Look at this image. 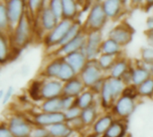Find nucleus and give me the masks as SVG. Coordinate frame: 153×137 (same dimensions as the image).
<instances>
[{
  "label": "nucleus",
  "mask_w": 153,
  "mask_h": 137,
  "mask_svg": "<svg viewBox=\"0 0 153 137\" xmlns=\"http://www.w3.org/2000/svg\"><path fill=\"white\" fill-rule=\"evenodd\" d=\"M28 14H29V11L27 9L13 32L12 41L13 44L14 45V47L18 49H21L25 45H27L31 38L32 29H31L30 16Z\"/></svg>",
  "instance_id": "1"
},
{
  "label": "nucleus",
  "mask_w": 153,
  "mask_h": 137,
  "mask_svg": "<svg viewBox=\"0 0 153 137\" xmlns=\"http://www.w3.org/2000/svg\"><path fill=\"white\" fill-rule=\"evenodd\" d=\"M80 78L86 87L92 88L103 80V70L100 67L98 60L88 61L84 69L80 73Z\"/></svg>",
  "instance_id": "2"
},
{
  "label": "nucleus",
  "mask_w": 153,
  "mask_h": 137,
  "mask_svg": "<svg viewBox=\"0 0 153 137\" xmlns=\"http://www.w3.org/2000/svg\"><path fill=\"white\" fill-rule=\"evenodd\" d=\"M108 19V18L107 17L104 12L102 3H99V2L94 3L89 12L86 20L85 27L88 32L101 30L103 27L106 25Z\"/></svg>",
  "instance_id": "3"
},
{
  "label": "nucleus",
  "mask_w": 153,
  "mask_h": 137,
  "mask_svg": "<svg viewBox=\"0 0 153 137\" xmlns=\"http://www.w3.org/2000/svg\"><path fill=\"white\" fill-rule=\"evenodd\" d=\"M103 41L101 30L90 31L87 33V42L82 51L88 61L96 60V58H99L101 54V45Z\"/></svg>",
  "instance_id": "4"
},
{
  "label": "nucleus",
  "mask_w": 153,
  "mask_h": 137,
  "mask_svg": "<svg viewBox=\"0 0 153 137\" xmlns=\"http://www.w3.org/2000/svg\"><path fill=\"white\" fill-rule=\"evenodd\" d=\"M75 21L63 19L58 22L56 27L50 32L48 33V35L45 37V44L47 46H54V45H59L61 41L64 39L71 27L73 26L74 22Z\"/></svg>",
  "instance_id": "5"
},
{
  "label": "nucleus",
  "mask_w": 153,
  "mask_h": 137,
  "mask_svg": "<svg viewBox=\"0 0 153 137\" xmlns=\"http://www.w3.org/2000/svg\"><path fill=\"white\" fill-rule=\"evenodd\" d=\"M13 137H30L32 127L29 121L22 116H13L7 125Z\"/></svg>",
  "instance_id": "6"
},
{
  "label": "nucleus",
  "mask_w": 153,
  "mask_h": 137,
  "mask_svg": "<svg viewBox=\"0 0 153 137\" xmlns=\"http://www.w3.org/2000/svg\"><path fill=\"white\" fill-rule=\"evenodd\" d=\"M112 109L113 115H116L119 119H126L134 112L136 109L135 101L130 97L122 95L117 99Z\"/></svg>",
  "instance_id": "7"
},
{
  "label": "nucleus",
  "mask_w": 153,
  "mask_h": 137,
  "mask_svg": "<svg viewBox=\"0 0 153 137\" xmlns=\"http://www.w3.org/2000/svg\"><path fill=\"white\" fill-rule=\"evenodd\" d=\"M134 29L128 24L120 23L109 31L108 37L115 40L121 46H125L132 41Z\"/></svg>",
  "instance_id": "8"
},
{
  "label": "nucleus",
  "mask_w": 153,
  "mask_h": 137,
  "mask_svg": "<svg viewBox=\"0 0 153 137\" xmlns=\"http://www.w3.org/2000/svg\"><path fill=\"white\" fill-rule=\"evenodd\" d=\"M10 26L15 28L25 12V3L21 0H10L5 3Z\"/></svg>",
  "instance_id": "9"
},
{
  "label": "nucleus",
  "mask_w": 153,
  "mask_h": 137,
  "mask_svg": "<svg viewBox=\"0 0 153 137\" xmlns=\"http://www.w3.org/2000/svg\"><path fill=\"white\" fill-rule=\"evenodd\" d=\"M33 122L36 125V127H49L56 124L64 123L66 121L64 112H56V113L40 112L33 116Z\"/></svg>",
  "instance_id": "10"
},
{
  "label": "nucleus",
  "mask_w": 153,
  "mask_h": 137,
  "mask_svg": "<svg viewBox=\"0 0 153 137\" xmlns=\"http://www.w3.org/2000/svg\"><path fill=\"white\" fill-rule=\"evenodd\" d=\"M86 42H87V34L82 32L72 41H70L66 45L59 47L56 51L57 54L65 57L70 53H75L78 51H82L85 47Z\"/></svg>",
  "instance_id": "11"
},
{
  "label": "nucleus",
  "mask_w": 153,
  "mask_h": 137,
  "mask_svg": "<svg viewBox=\"0 0 153 137\" xmlns=\"http://www.w3.org/2000/svg\"><path fill=\"white\" fill-rule=\"evenodd\" d=\"M64 84L60 80H48L44 82L41 90L42 99L49 100L53 98L61 97L63 95Z\"/></svg>",
  "instance_id": "12"
},
{
  "label": "nucleus",
  "mask_w": 153,
  "mask_h": 137,
  "mask_svg": "<svg viewBox=\"0 0 153 137\" xmlns=\"http://www.w3.org/2000/svg\"><path fill=\"white\" fill-rule=\"evenodd\" d=\"M64 61L69 64L74 70L77 73H81L82 70L84 69L88 59L85 55V53H83V51H78L73 53H70L65 57H63Z\"/></svg>",
  "instance_id": "13"
},
{
  "label": "nucleus",
  "mask_w": 153,
  "mask_h": 137,
  "mask_svg": "<svg viewBox=\"0 0 153 137\" xmlns=\"http://www.w3.org/2000/svg\"><path fill=\"white\" fill-rule=\"evenodd\" d=\"M39 19H40L41 28L48 32L52 31L59 22V21L56 19V17L55 16V14L53 13V12L51 11L48 5L46 7H42L40 11Z\"/></svg>",
  "instance_id": "14"
},
{
  "label": "nucleus",
  "mask_w": 153,
  "mask_h": 137,
  "mask_svg": "<svg viewBox=\"0 0 153 137\" xmlns=\"http://www.w3.org/2000/svg\"><path fill=\"white\" fill-rule=\"evenodd\" d=\"M85 87L86 86H84L81 78H74V79L64 84L63 95L77 98L85 91Z\"/></svg>",
  "instance_id": "15"
},
{
  "label": "nucleus",
  "mask_w": 153,
  "mask_h": 137,
  "mask_svg": "<svg viewBox=\"0 0 153 137\" xmlns=\"http://www.w3.org/2000/svg\"><path fill=\"white\" fill-rule=\"evenodd\" d=\"M100 100H101V105L105 109H109L111 107L113 108L116 102L117 101L114 95V93L111 89L108 78L104 80L102 89L100 91Z\"/></svg>",
  "instance_id": "16"
},
{
  "label": "nucleus",
  "mask_w": 153,
  "mask_h": 137,
  "mask_svg": "<svg viewBox=\"0 0 153 137\" xmlns=\"http://www.w3.org/2000/svg\"><path fill=\"white\" fill-rule=\"evenodd\" d=\"M115 121L113 114H106L99 118L93 124V133L96 136H104Z\"/></svg>",
  "instance_id": "17"
},
{
  "label": "nucleus",
  "mask_w": 153,
  "mask_h": 137,
  "mask_svg": "<svg viewBox=\"0 0 153 137\" xmlns=\"http://www.w3.org/2000/svg\"><path fill=\"white\" fill-rule=\"evenodd\" d=\"M127 132L126 119H115L103 137H125Z\"/></svg>",
  "instance_id": "18"
},
{
  "label": "nucleus",
  "mask_w": 153,
  "mask_h": 137,
  "mask_svg": "<svg viewBox=\"0 0 153 137\" xmlns=\"http://www.w3.org/2000/svg\"><path fill=\"white\" fill-rule=\"evenodd\" d=\"M104 12L108 18L115 19L121 13L123 10L122 1L119 0H106L102 2Z\"/></svg>",
  "instance_id": "19"
},
{
  "label": "nucleus",
  "mask_w": 153,
  "mask_h": 137,
  "mask_svg": "<svg viewBox=\"0 0 153 137\" xmlns=\"http://www.w3.org/2000/svg\"><path fill=\"white\" fill-rule=\"evenodd\" d=\"M51 137H70L73 134V127L66 122L56 124L48 127Z\"/></svg>",
  "instance_id": "20"
},
{
  "label": "nucleus",
  "mask_w": 153,
  "mask_h": 137,
  "mask_svg": "<svg viewBox=\"0 0 153 137\" xmlns=\"http://www.w3.org/2000/svg\"><path fill=\"white\" fill-rule=\"evenodd\" d=\"M63 62H64L63 57L54 59L46 66V68L43 71V75L49 78H57Z\"/></svg>",
  "instance_id": "21"
},
{
  "label": "nucleus",
  "mask_w": 153,
  "mask_h": 137,
  "mask_svg": "<svg viewBox=\"0 0 153 137\" xmlns=\"http://www.w3.org/2000/svg\"><path fill=\"white\" fill-rule=\"evenodd\" d=\"M130 67L127 60H126L125 58L117 59V61L110 70V78L121 79L122 77L128 71Z\"/></svg>",
  "instance_id": "22"
},
{
  "label": "nucleus",
  "mask_w": 153,
  "mask_h": 137,
  "mask_svg": "<svg viewBox=\"0 0 153 137\" xmlns=\"http://www.w3.org/2000/svg\"><path fill=\"white\" fill-rule=\"evenodd\" d=\"M152 77L150 68L136 67L133 69V85L140 86L143 82Z\"/></svg>",
  "instance_id": "23"
},
{
  "label": "nucleus",
  "mask_w": 153,
  "mask_h": 137,
  "mask_svg": "<svg viewBox=\"0 0 153 137\" xmlns=\"http://www.w3.org/2000/svg\"><path fill=\"white\" fill-rule=\"evenodd\" d=\"M94 103V92L90 90H85L80 96L76 98L75 106L79 107L82 111L86 110L93 106Z\"/></svg>",
  "instance_id": "24"
},
{
  "label": "nucleus",
  "mask_w": 153,
  "mask_h": 137,
  "mask_svg": "<svg viewBox=\"0 0 153 137\" xmlns=\"http://www.w3.org/2000/svg\"><path fill=\"white\" fill-rule=\"evenodd\" d=\"M78 13V4L74 0H63V18L74 21Z\"/></svg>",
  "instance_id": "25"
},
{
  "label": "nucleus",
  "mask_w": 153,
  "mask_h": 137,
  "mask_svg": "<svg viewBox=\"0 0 153 137\" xmlns=\"http://www.w3.org/2000/svg\"><path fill=\"white\" fill-rule=\"evenodd\" d=\"M121 45L111 38H107L101 45V53L118 56L121 53Z\"/></svg>",
  "instance_id": "26"
},
{
  "label": "nucleus",
  "mask_w": 153,
  "mask_h": 137,
  "mask_svg": "<svg viewBox=\"0 0 153 137\" xmlns=\"http://www.w3.org/2000/svg\"><path fill=\"white\" fill-rule=\"evenodd\" d=\"M41 110L42 112H47V113L63 112L61 97L46 100L41 105Z\"/></svg>",
  "instance_id": "27"
},
{
  "label": "nucleus",
  "mask_w": 153,
  "mask_h": 137,
  "mask_svg": "<svg viewBox=\"0 0 153 137\" xmlns=\"http://www.w3.org/2000/svg\"><path fill=\"white\" fill-rule=\"evenodd\" d=\"M75 76H76V72L74 70V69L64 61L57 79L62 81L63 83H66V82L74 79V78H76Z\"/></svg>",
  "instance_id": "28"
},
{
  "label": "nucleus",
  "mask_w": 153,
  "mask_h": 137,
  "mask_svg": "<svg viewBox=\"0 0 153 137\" xmlns=\"http://www.w3.org/2000/svg\"><path fill=\"white\" fill-rule=\"evenodd\" d=\"M96 118H97V111H96V109L94 106L82 111L81 119H82L84 127H89L91 125L93 126V124L97 120Z\"/></svg>",
  "instance_id": "29"
},
{
  "label": "nucleus",
  "mask_w": 153,
  "mask_h": 137,
  "mask_svg": "<svg viewBox=\"0 0 153 137\" xmlns=\"http://www.w3.org/2000/svg\"><path fill=\"white\" fill-rule=\"evenodd\" d=\"M100 67L102 69V70H109L112 69L116 62L117 61V56L115 55H109V54H104L101 53L99 58L97 59Z\"/></svg>",
  "instance_id": "30"
},
{
  "label": "nucleus",
  "mask_w": 153,
  "mask_h": 137,
  "mask_svg": "<svg viewBox=\"0 0 153 137\" xmlns=\"http://www.w3.org/2000/svg\"><path fill=\"white\" fill-rule=\"evenodd\" d=\"M10 49H9V44L8 39L5 34L1 33L0 36V62L1 63H4L8 61L10 55H11Z\"/></svg>",
  "instance_id": "31"
},
{
  "label": "nucleus",
  "mask_w": 153,
  "mask_h": 137,
  "mask_svg": "<svg viewBox=\"0 0 153 137\" xmlns=\"http://www.w3.org/2000/svg\"><path fill=\"white\" fill-rule=\"evenodd\" d=\"M82 26L80 24V22L78 21H74L73 26L71 27V29H69V31L67 32V34L65 35V37H64V39L61 41V43L59 44V47L66 45L67 43H69L70 41H72L74 38H75L78 35H80L82 33Z\"/></svg>",
  "instance_id": "32"
},
{
  "label": "nucleus",
  "mask_w": 153,
  "mask_h": 137,
  "mask_svg": "<svg viewBox=\"0 0 153 137\" xmlns=\"http://www.w3.org/2000/svg\"><path fill=\"white\" fill-rule=\"evenodd\" d=\"M44 82H40L38 80H34L29 87V95L30 97L34 100V101H39L42 99L41 95V90H42V86Z\"/></svg>",
  "instance_id": "33"
},
{
  "label": "nucleus",
  "mask_w": 153,
  "mask_h": 137,
  "mask_svg": "<svg viewBox=\"0 0 153 137\" xmlns=\"http://www.w3.org/2000/svg\"><path fill=\"white\" fill-rule=\"evenodd\" d=\"M108 83H109L111 89L114 93V95H115L116 99L117 100L118 98H120L122 96V94L126 87V85L121 79H118V78H112L109 77L108 78Z\"/></svg>",
  "instance_id": "34"
},
{
  "label": "nucleus",
  "mask_w": 153,
  "mask_h": 137,
  "mask_svg": "<svg viewBox=\"0 0 153 137\" xmlns=\"http://www.w3.org/2000/svg\"><path fill=\"white\" fill-rule=\"evenodd\" d=\"M138 90L140 96L152 98L153 96V77H151L140 86H138Z\"/></svg>",
  "instance_id": "35"
},
{
  "label": "nucleus",
  "mask_w": 153,
  "mask_h": 137,
  "mask_svg": "<svg viewBox=\"0 0 153 137\" xmlns=\"http://www.w3.org/2000/svg\"><path fill=\"white\" fill-rule=\"evenodd\" d=\"M10 21L7 14V10L4 3H1L0 4V29L1 33L4 34V31L10 28Z\"/></svg>",
  "instance_id": "36"
},
{
  "label": "nucleus",
  "mask_w": 153,
  "mask_h": 137,
  "mask_svg": "<svg viewBox=\"0 0 153 137\" xmlns=\"http://www.w3.org/2000/svg\"><path fill=\"white\" fill-rule=\"evenodd\" d=\"M48 6L59 21L64 19L63 18V1L52 0L48 3Z\"/></svg>",
  "instance_id": "37"
},
{
  "label": "nucleus",
  "mask_w": 153,
  "mask_h": 137,
  "mask_svg": "<svg viewBox=\"0 0 153 137\" xmlns=\"http://www.w3.org/2000/svg\"><path fill=\"white\" fill-rule=\"evenodd\" d=\"M64 113H65V121L71 122V121H74V120L81 118L82 110L77 106H74L73 108L65 111Z\"/></svg>",
  "instance_id": "38"
},
{
  "label": "nucleus",
  "mask_w": 153,
  "mask_h": 137,
  "mask_svg": "<svg viewBox=\"0 0 153 137\" xmlns=\"http://www.w3.org/2000/svg\"><path fill=\"white\" fill-rule=\"evenodd\" d=\"M142 60L149 66L153 64V46H147L142 49Z\"/></svg>",
  "instance_id": "39"
},
{
  "label": "nucleus",
  "mask_w": 153,
  "mask_h": 137,
  "mask_svg": "<svg viewBox=\"0 0 153 137\" xmlns=\"http://www.w3.org/2000/svg\"><path fill=\"white\" fill-rule=\"evenodd\" d=\"M123 96H126V97H130L132 99H135L137 98L139 95V90H138V86H134V85H129V86H126L123 94Z\"/></svg>",
  "instance_id": "40"
},
{
  "label": "nucleus",
  "mask_w": 153,
  "mask_h": 137,
  "mask_svg": "<svg viewBox=\"0 0 153 137\" xmlns=\"http://www.w3.org/2000/svg\"><path fill=\"white\" fill-rule=\"evenodd\" d=\"M61 101H62V110L63 112L70 110L76 104V98L72 97V96H61Z\"/></svg>",
  "instance_id": "41"
},
{
  "label": "nucleus",
  "mask_w": 153,
  "mask_h": 137,
  "mask_svg": "<svg viewBox=\"0 0 153 137\" xmlns=\"http://www.w3.org/2000/svg\"><path fill=\"white\" fill-rule=\"evenodd\" d=\"M30 137H51L48 129L42 127H37L35 128H32V131L30 133Z\"/></svg>",
  "instance_id": "42"
},
{
  "label": "nucleus",
  "mask_w": 153,
  "mask_h": 137,
  "mask_svg": "<svg viewBox=\"0 0 153 137\" xmlns=\"http://www.w3.org/2000/svg\"><path fill=\"white\" fill-rule=\"evenodd\" d=\"M43 1H33V0H31V1H29L28 2V10H29V12H30V13H35L37 11H39V10H40L41 11V6L43 5Z\"/></svg>",
  "instance_id": "43"
},
{
  "label": "nucleus",
  "mask_w": 153,
  "mask_h": 137,
  "mask_svg": "<svg viewBox=\"0 0 153 137\" xmlns=\"http://www.w3.org/2000/svg\"><path fill=\"white\" fill-rule=\"evenodd\" d=\"M0 137H13V134L9 130L7 126H4V124L0 127Z\"/></svg>",
  "instance_id": "44"
},
{
  "label": "nucleus",
  "mask_w": 153,
  "mask_h": 137,
  "mask_svg": "<svg viewBox=\"0 0 153 137\" xmlns=\"http://www.w3.org/2000/svg\"><path fill=\"white\" fill-rule=\"evenodd\" d=\"M13 94V89L12 86H10V87L6 90L4 95V98H3V104H5V103L10 100V98L12 97Z\"/></svg>",
  "instance_id": "45"
},
{
  "label": "nucleus",
  "mask_w": 153,
  "mask_h": 137,
  "mask_svg": "<svg viewBox=\"0 0 153 137\" xmlns=\"http://www.w3.org/2000/svg\"><path fill=\"white\" fill-rule=\"evenodd\" d=\"M146 26H147V31L153 30V16L149 17L146 21Z\"/></svg>",
  "instance_id": "46"
},
{
  "label": "nucleus",
  "mask_w": 153,
  "mask_h": 137,
  "mask_svg": "<svg viewBox=\"0 0 153 137\" xmlns=\"http://www.w3.org/2000/svg\"><path fill=\"white\" fill-rule=\"evenodd\" d=\"M145 34H146V36H147V39H148V42H149L150 45H151V46H153V30L146 31Z\"/></svg>",
  "instance_id": "47"
},
{
  "label": "nucleus",
  "mask_w": 153,
  "mask_h": 137,
  "mask_svg": "<svg viewBox=\"0 0 153 137\" xmlns=\"http://www.w3.org/2000/svg\"><path fill=\"white\" fill-rule=\"evenodd\" d=\"M150 71H151V75H152V77H153V64H152L150 67Z\"/></svg>",
  "instance_id": "48"
}]
</instances>
